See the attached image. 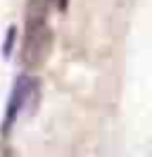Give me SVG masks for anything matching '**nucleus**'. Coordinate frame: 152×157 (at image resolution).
Returning a JSON list of instances; mask_svg holds the SVG:
<instances>
[{
  "label": "nucleus",
  "mask_w": 152,
  "mask_h": 157,
  "mask_svg": "<svg viewBox=\"0 0 152 157\" xmlns=\"http://www.w3.org/2000/svg\"><path fill=\"white\" fill-rule=\"evenodd\" d=\"M50 45H52V33L48 29V2L31 0L26 7V33H24V48H21L24 67H40L50 55Z\"/></svg>",
  "instance_id": "obj_1"
},
{
  "label": "nucleus",
  "mask_w": 152,
  "mask_h": 157,
  "mask_svg": "<svg viewBox=\"0 0 152 157\" xmlns=\"http://www.w3.org/2000/svg\"><path fill=\"white\" fill-rule=\"evenodd\" d=\"M36 95V83L33 78L28 76H19V81L14 83L12 88V95H10V102H7V109H5V119H2V133H7L12 124L17 121L19 112L28 105V98Z\"/></svg>",
  "instance_id": "obj_2"
},
{
  "label": "nucleus",
  "mask_w": 152,
  "mask_h": 157,
  "mask_svg": "<svg viewBox=\"0 0 152 157\" xmlns=\"http://www.w3.org/2000/svg\"><path fill=\"white\" fill-rule=\"evenodd\" d=\"M2 157H19V155H17V152H14V150H7V152H5V155H2Z\"/></svg>",
  "instance_id": "obj_3"
},
{
  "label": "nucleus",
  "mask_w": 152,
  "mask_h": 157,
  "mask_svg": "<svg viewBox=\"0 0 152 157\" xmlns=\"http://www.w3.org/2000/svg\"><path fill=\"white\" fill-rule=\"evenodd\" d=\"M57 2H59V7H64V0H57Z\"/></svg>",
  "instance_id": "obj_4"
}]
</instances>
